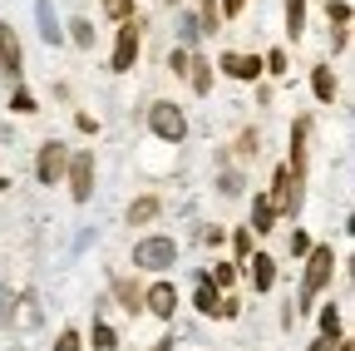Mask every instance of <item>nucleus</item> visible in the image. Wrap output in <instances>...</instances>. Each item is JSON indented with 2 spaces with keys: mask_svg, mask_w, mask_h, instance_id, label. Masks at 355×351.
Instances as JSON below:
<instances>
[{
  "mask_svg": "<svg viewBox=\"0 0 355 351\" xmlns=\"http://www.w3.org/2000/svg\"><path fill=\"white\" fill-rule=\"evenodd\" d=\"M64 168H69V193H74V203H89V198H94V154H74Z\"/></svg>",
  "mask_w": 355,
  "mask_h": 351,
  "instance_id": "4",
  "label": "nucleus"
},
{
  "mask_svg": "<svg viewBox=\"0 0 355 351\" xmlns=\"http://www.w3.org/2000/svg\"><path fill=\"white\" fill-rule=\"evenodd\" d=\"M336 351H350V341H336Z\"/></svg>",
  "mask_w": 355,
  "mask_h": 351,
  "instance_id": "35",
  "label": "nucleus"
},
{
  "mask_svg": "<svg viewBox=\"0 0 355 351\" xmlns=\"http://www.w3.org/2000/svg\"><path fill=\"white\" fill-rule=\"evenodd\" d=\"M326 15L336 20V30H340V25H350V6H345V0H331V6H326Z\"/></svg>",
  "mask_w": 355,
  "mask_h": 351,
  "instance_id": "23",
  "label": "nucleus"
},
{
  "mask_svg": "<svg viewBox=\"0 0 355 351\" xmlns=\"http://www.w3.org/2000/svg\"><path fill=\"white\" fill-rule=\"evenodd\" d=\"M168 65H173V74H188V55H183V50H173Z\"/></svg>",
  "mask_w": 355,
  "mask_h": 351,
  "instance_id": "30",
  "label": "nucleus"
},
{
  "mask_svg": "<svg viewBox=\"0 0 355 351\" xmlns=\"http://www.w3.org/2000/svg\"><path fill=\"white\" fill-rule=\"evenodd\" d=\"M286 30H291V40H301V30H306V0H286Z\"/></svg>",
  "mask_w": 355,
  "mask_h": 351,
  "instance_id": "15",
  "label": "nucleus"
},
{
  "mask_svg": "<svg viewBox=\"0 0 355 351\" xmlns=\"http://www.w3.org/2000/svg\"><path fill=\"white\" fill-rule=\"evenodd\" d=\"M321 336H331V341H340V307L331 302L326 312H321Z\"/></svg>",
  "mask_w": 355,
  "mask_h": 351,
  "instance_id": "19",
  "label": "nucleus"
},
{
  "mask_svg": "<svg viewBox=\"0 0 355 351\" xmlns=\"http://www.w3.org/2000/svg\"><path fill=\"white\" fill-rule=\"evenodd\" d=\"M217 65H222V74H232V79H257L261 74V60L257 55H237V50H227Z\"/></svg>",
  "mask_w": 355,
  "mask_h": 351,
  "instance_id": "9",
  "label": "nucleus"
},
{
  "mask_svg": "<svg viewBox=\"0 0 355 351\" xmlns=\"http://www.w3.org/2000/svg\"><path fill=\"white\" fill-rule=\"evenodd\" d=\"M217 20H222V10L212 6V0H202V30H217Z\"/></svg>",
  "mask_w": 355,
  "mask_h": 351,
  "instance_id": "28",
  "label": "nucleus"
},
{
  "mask_svg": "<svg viewBox=\"0 0 355 351\" xmlns=\"http://www.w3.org/2000/svg\"><path fill=\"white\" fill-rule=\"evenodd\" d=\"M227 282H232V268H227V262H222V268L212 272V287H227Z\"/></svg>",
  "mask_w": 355,
  "mask_h": 351,
  "instance_id": "33",
  "label": "nucleus"
},
{
  "mask_svg": "<svg viewBox=\"0 0 355 351\" xmlns=\"http://www.w3.org/2000/svg\"><path fill=\"white\" fill-rule=\"evenodd\" d=\"M291 252L306 257V252H311V238H306V233H291Z\"/></svg>",
  "mask_w": 355,
  "mask_h": 351,
  "instance_id": "29",
  "label": "nucleus"
},
{
  "mask_svg": "<svg viewBox=\"0 0 355 351\" xmlns=\"http://www.w3.org/2000/svg\"><path fill=\"white\" fill-rule=\"evenodd\" d=\"M0 74H10L20 84V40L10 25H0Z\"/></svg>",
  "mask_w": 355,
  "mask_h": 351,
  "instance_id": "7",
  "label": "nucleus"
},
{
  "mask_svg": "<svg viewBox=\"0 0 355 351\" xmlns=\"http://www.w3.org/2000/svg\"><path fill=\"white\" fill-rule=\"evenodd\" d=\"M148 129H153L163 144H183V139H188V119H183V109L168 104V99H158V104L148 109Z\"/></svg>",
  "mask_w": 355,
  "mask_h": 351,
  "instance_id": "2",
  "label": "nucleus"
},
{
  "mask_svg": "<svg viewBox=\"0 0 355 351\" xmlns=\"http://www.w3.org/2000/svg\"><path fill=\"white\" fill-rule=\"evenodd\" d=\"M311 351H336V341H331V336H321V341H311Z\"/></svg>",
  "mask_w": 355,
  "mask_h": 351,
  "instance_id": "34",
  "label": "nucleus"
},
{
  "mask_svg": "<svg viewBox=\"0 0 355 351\" xmlns=\"http://www.w3.org/2000/svg\"><path fill=\"white\" fill-rule=\"evenodd\" d=\"M331 272H336V252H331V247H311V252H306V282H301V302H296V307H311V302H316V297L326 292Z\"/></svg>",
  "mask_w": 355,
  "mask_h": 351,
  "instance_id": "1",
  "label": "nucleus"
},
{
  "mask_svg": "<svg viewBox=\"0 0 355 351\" xmlns=\"http://www.w3.org/2000/svg\"><path fill=\"white\" fill-rule=\"evenodd\" d=\"M35 15H40V40H44V45H60L64 25L55 20V6H50V0H35Z\"/></svg>",
  "mask_w": 355,
  "mask_h": 351,
  "instance_id": "10",
  "label": "nucleus"
},
{
  "mask_svg": "<svg viewBox=\"0 0 355 351\" xmlns=\"http://www.w3.org/2000/svg\"><path fill=\"white\" fill-rule=\"evenodd\" d=\"M272 282H277V262L266 257V252H257L252 257V287L257 292H272Z\"/></svg>",
  "mask_w": 355,
  "mask_h": 351,
  "instance_id": "11",
  "label": "nucleus"
},
{
  "mask_svg": "<svg viewBox=\"0 0 355 351\" xmlns=\"http://www.w3.org/2000/svg\"><path fill=\"white\" fill-rule=\"evenodd\" d=\"M104 10L114 20H133V0H104Z\"/></svg>",
  "mask_w": 355,
  "mask_h": 351,
  "instance_id": "22",
  "label": "nucleus"
},
{
  "mask_svg": "<svg viewBox=\"0 0 355 351\" xmlns=\"http://www.w3.org/2000/svg\"><path fill=\"white\" fill-rule=\"evenodd\" d=\"M232 252H237V257H247V252H252V233H247V228H237V233H232Z\"/></svg>",
  "mask_w": 355,
  "mask_h": 351,
  "instance_id": "26",
  "label": "nucleus"
},
{
  "mask_svg": "<svg viewBox=\"0 0 355 351\" xmlns=\"http://www.w3.org/2000/svg\"><path fill=\"white\" fill-rule=\"evenodd\" d=\"M158 198H133V208H128V223H148V218H158Z\"/></svg>",
  "mask_w": 355,
  "mask_h": 351,
  "instance_id": "17",
  "label": "nucleus"
},
{
  "mask_svg": "<svg viewBox=\"0 0 355 351\" xmlns=\"http://www.w3.org/2000/svg\"><path fill=\"white\" fill-rule=\"evenodd\" d=\"M311 90H316L321 104H331V99H336V74H331L326 65H316V70H311Z\"/></svg>",
  "mask_w": 355,
  "mask_h": 351,
  "instance_id": "13",
  "label": "nucleus"
},
{
  "mask_svg": "<svg viewBox=\"0 0 355 351\" xmlns=\"http://www.w3.org/2000/svg\"><path fill=\"white\" fill-rule=\"evenodd\" d=\"M133 60H139V25L123 20V25H119V40H114V65H109V70L128 74V70H133Z\"/></svg>",
  "mask_w": 355,
  "mask_h": 351,
  "instance_id": "5",
  "label": "nucleus"
},
{
  "mask_svg": "<svg viewBox=\"0 0 355 351\" xmlns=\"http://www.w3.org/2000/svg\"><path fill=\"white\" fill-rule=\"evenodd\" d=\"M69 40H74L79 50H94L99 35H94V25H89V20H69Z\"/></svg>",
  "mask_w": 355,
  "mask_h": 351,
  "instance_id": "16",
  "label": "nucleus"
},
{
  "mask_svg": "<svg viewBox=\"0 0 355 351\" xmlns=\"http://www.w3.org/2000/svg\"><path fill=\"white\" fill-rule=\"evenodd\" d=\"M261 70H272V74H286V70H291V65H286V50H272V55L261 60Z\"/></svg>",
  "mask_w": 355,
  "mask_h": 351,
  "instance_id": "24",
  "label": "nucleus"
},
{
  "mask_svg": "<svg viewBox=\"0 0 355 351\" xmlns=\"http://www.w3.org/2000/svg\"><path fill=\"white\" fill-rule=\"evenodd\" d=\"M217 188L227 193V198H237V193H242V173H232V168H227V173L217 179Z\"/></svg>",
  "mask_w": 355,
  "mask_h": 351,
  "instance_id": "21",
  "label": "nucleus"
},
{
  "mask_svg": "<svg viewBox=\"0 0 355 351\" xmlns=\"http://www.w3.org/2000/svg\"><path fill=\"white\" fill-rule=\"evenodd\" d=\"M64 163H69V154H64V144H60V139L40 144V158H35V173H40V183H60Z\"/></svg>",
  "mask_w": 355,
  "mask_h": 351,
  "instance_id": "6",
  "label": "nucleus"
},
{
  "mask_svg": "<svg viewBox=\"0 0 355 351\" xmlns=\"http://www.w3.org/2000/svg\"><path fill=\"white\" fill-rule=\"evenodd\" d=\"M178 262V243L173 238H144V243H133V268H144V272H163Z\"/></svg>",
  "mask_w": 355,
  "mask_h": 351,
  "instance_id": "3",
  "label": "nucleus"
},
{
  "mask_svg": "<svg viewBox=\"0 0 355 351\" xmlns=\"http://www.w3.org/2000/svg\"><path fill=\"white\" fill-rule=\"evenodd\" d=\"M188 70H193V90L207 95V90H212V65H207V60H188Z\"/></svg>",
  "mask_w": 355,
  "mask_h": 351,
  "instance_id": "18",
  "label": "nucleus"
},
{
  "mask_svg": "<svg viewBox=\"0 0 355 351\" xmlns=\"http://www.w3.org/2000/svg\"><path fill=\"white\" fill-rule=\"evenodd\" d=\"M193 307H198V312L202 317H217V307H222V297H217V287L202 277V287H198V297H193Z\"/></svg>",
  "mask_w": 355,
  "mask_h": 351,
  "instance_id": "14",
  "label": "nucleus"
},
{
  "mask_svg": "<svg viewBox=\"0 0 355 351\" xmlns=\"http://www.w3.org/2000/svg\"><path fill=\"white\" fill-rule=\"evenodd\" d=\"M10 302H15V297H10V287L0 282V322H10V317H15V307H10Z\"/></svg>",
  "mask_w": 355,
  "mask_h": 351,
  "instance_id": "27",
  "label": "nucleus"
},
{
  "mask_svg": "<svg viewBox=\"0 0 355 351\" xmlns=\"http://www.w3.org/2000/svg\"><path fill=\"white\" fill-rule=\"evenodd\" d=\"M144 307L153 317H163V322H173V312H178V292H173V282H158V287H148V297H144Z\"/></svg>",
  "mask_w": 355,
  "mask_h": 351,
  "instance_id": "8",
  "label": "nucleus"
},
{
  "mask_svg": "<svg viewBox=\"0 0 355 351\" xmlns=\"http://www.w3.org/2000/svg\"><path fill=\"white\" fill-rule=\"evenodd\" d=\"M94 346H99V351H114V346H119V341H114V332H109L104 322H94Z\"/></svg>",
  "mask_w": 355,
  "mask_h": 351,
  "instance_id": "25",
  "label": "nucleus"
},
{
  "mask_svg": "<svg viewBox=\"0 0 355 351\" xmlns=\"http://www.w3.org/2000/svg\"><path fill=\"white\" fill-rule=\"evenodd\" d=\"M10 109H15V114H35L40 104H35V95H30V90H20V84H15V95H10Z\"/></svg>",
  "mask_w": 355,
  "mask_h": 351,
  "instance_id": "20",
  "label": "nucleus"
},
{
  "mask_svg": "<svg viewBox=\"0 0 355 351\" xmlns=\"http://www.w3.org/2000/svg\"><path fill=\"white\" fill-rule=\"evenodd\" d=\"M252 228H257V233H272V228H277V203H272V198H257V203H252Z\"/></svg>",
  "mask_w": 355,
  "mask_h": 351,
  "instance_id": "12",
  "label": "nucleus"
},
{
  "mask_svg": "<svg viewBox=\"0 0 355 351\" xmlns=\"http://www.w3.org/2000/svg\"><path fill=\"white\" fill-rule=\"evenodd\" d=\"M237 154H257V134H252V129H247V134L237 139Z\"/></svg>",
  "mask_w": 355,
  "mask_h": 351,
  "instance_id": "31",
  "label": "nucleus"
},
{
  "mask_svg": "<svg viewBox=\"0 0 355 351\" xmlns=\"http://www.w3.org/2000/svg\"><path fill=\"white\" fill-rule=\"evenodd\" d=\"M60 351H79V332H60Z\"/></svg>",
  "mask_w": 355,
  "mask_h": 351,
  "instance_id": "32",
  "label": "nucleus"
}]
</instances>
